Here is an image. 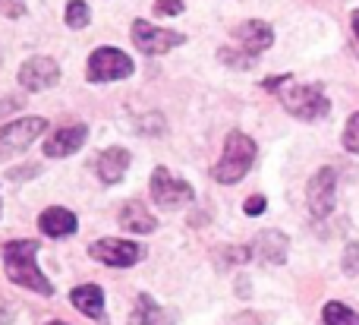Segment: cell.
Instances as JSON below:
<instances>
[{"label":"cell","mask_w":359,"mask_h":325,"mask_svg":"<svg viewBox=\"0 0 359 325\" xmlns=\"http://www.w3.org/2000/svg\"><path fill=\"white\" fill-rule=\"evenodd\" d=\"M88 253H92L98 263L114 265V269H130V265H136L139 259L145 256V250H142L139 244H130V240H117V237L95 240V244L88 246Z\"/></svg>","instance_id":"ba28073f"},{"label":"cell","mask_w":359,"mask_h":325,"mask_svg":"<svg viewBox=\"0 0 359 325\" xmlns=\"http://www.w3.org/2000/svg\"><path fill=\"white\" fill-rule=\"evenodd\" d=\"M92 13H88V4L86 0H69L67 4V25L69 29H86Z\"/></svg>","instance_id":"ffe728a7"},{"label":"cell","mask_w":359,"mask_h":325,"mask_svg":"<svg viewBox=\"0 0 359 325\" xmlns=\"http://www.w3.org/2000/svg\"><path fill=\"white\" fill-rule=\"evenodd\" d=\"M243 212H246V215H262V212H265V196H252V199H246Z\"/></svg>","instance_id":"d4e9b609"},{"label":"cell","mask_w":359,"mask_h":325,"mask_svg":"<svg viewBox=\"0 0 359 325\" xmlns=\"http://www.w3.org/2000/svg\"><path fill=\"white\" fill-rule=\"evenodd\" d=\"M255 253H259V259H265V263H284L287 259V237L280 231H265L255 237Z\"/></svg>","instance_id":"e0dca14e"},{"label":"cell","mask_w":359,"mask_h":325,"mask_svg":"<svg viewBox=\"0 0 359 325\" xmlns=\"http://www.w3.org/2000/svg\"><path fill=\"white\" fill-rule=\"evenodd\" d=\"M44 130H48V120H41V117H22V120H13V124L0 126V158L29 149Z\"/></svg>","instance_id":"5b68a950"},{"label":"cell","mask_w":359,"mask_h":325,"mask_svg":"<svg viewBox=\"0 0 359 325\" xmlns=\"http://www.w3.org/2000/svg\"><path fill=\"white\" fill-rule=\"evenodd\" d=\"M334 196H337V174L331 168H322L309 180V212H312V218H325V215H331V208H334Z\"/></svg>","instance_id":"30bf717a"},{"label":"cell","mask_w":359,"mask_h":325,"mask_svg":"<svg viewBox=\"0 0 359 325\" xmlns=\"http://www.w3.org/2000/svg\"><path fill=\"white\" fill-rule=\"evenodd\" d=\"M344 269H347V275H359V246H347V253H344Z\"/></svg>","instance_id":"cb8c5ba5"},{"label":"cell","mask_w":359,"mask_h":325,"mask_svg":"<svg viewBox=\"0 0 359 325\" xmlns=\"http://www.w3.org/2000/svg\"><path fill=\"white\" fill-rule=\"evenodd\" d=\"M230 325H259V319H255V316H236V319L233 322H230Z\"/></svg>","instance_id":"484cf974"},{"label":"cell","mask_w":359,"mask_h":325,"mask_svg":"<svg viewBox=\"0 0 359 325\" xmlns=\"http://www.w3.org/2000/svg\"><path fill=\"white\" fill-rule=\"evenodd\" d=\"M174 322V316L168 313V310H161L151 297H139V303H136V313H133V319L130 325H170Z\"/></svg>","instance_id":"ac0fdd59"},{"label":"cell","mask_w":359,"mask_h":325,"mask_svg":"<svg viewBox=\"0 0 359 325\" xmlns=\"http://www.w3.org/2000/svg\"><path fill=\"white\" fill-rule=\"evenodd\" d=\"M6 111H16V101H6V105H0V114H6Z\"/></svg>","instance_id":"4316f807"},{"label":"cell","mask_w":359,"mask_h":325,"mask_svg":"<svg viewBox=\"0 0 359 325\" xmlns=\"http://www.w3.org/2000/svg\"><path fill=\"white\" fill-rule=\"evenodd\" d=\"M48 325H63V322H48Z\"/></svg>","instance_id":"f1b7e54d"},{"label":"cell","mask_w":359,"mask_h":325,"mask_svg":"<svg viewBox=\"0 0 359 325\" xmlns=\"http://www.w3.org/2000/svg\"><path fill=\"white\" fill-rule=\"evenodd\" d=\"M120 225L133 234H151L158 227V221L142 202H126V206L120 208Z\"/></svg>","instance_id":"2e32d148"},{"label":"cell","mask_w":359,"mask_h":325,"mask_svg":"<svg viewBox=\"0 0 359 325\" xmlns=\"http://www.w3.org/2000/svg\"><path fill=\"white\" fill-rule=\"evenodd\" d=\"M88 139V130L82 124H69V126H57L48 139H44V155L48 158H67L73 152H79Z\"/></svg>","instance_id":"8fae6325"},{"label":"cell","mask_w":359,"mask_h":325,"mask_svg":"<svg viewBox=\"0 0 359 325\" xmlns=\"http://www.w3.org/2000/svg\"><path fill=\"white\" fill-rule=\"evenodd\" d=\"M268 92H278L280 105L299 120H318L328 114V98L318 86H303V82H293L290 76H274L265 82Z\"/></svg>","instance_id":"7a4b0ae2"},{"label":"cell","mask_w":359,"mask_h":325,"mask_svg":"<svg viewBox=\"0 0 359 325\" xmlns=\"http://www.w3.org/2000/svg\"><path fill=\"white\" fill-rule=\"evenodd\" d=\"M192 187L186 180L174 177L168 168H155L151 174V199L158 202L161 208H180L186 202H192Z\"/></svg>","instance_id":"52a82bcc"},{"label":"cell","mask_w":359,"mask_h":325,"mask_svg":"<svg viewBox=\"0 0 359 325\" xmlns=\"http://www.w3.org/2000/svg\"><path fill=\"white\" fill-rule=\"evenodd\" d=\"M344 149L347 152H359V114L347 120V130H344Z\"/></svg>","instance_id":"44dd1931"},{"label":"cell","mask_w":359,"mask_h":325,"mask_svg":"<svg viewBox=\"0 0 359 325\" xmlns=\"http://www.w3.org/2000/svg\"><path fill=\"white\" fill-rule=\"evenodd\" d=\"M158 16H180L183 13V0H155Z\"/></svg>","instance_id":"7402d4cb"},{"label":"cell","mask_w":359,"mask_h":325,"mask_svg":"<svg viewBox=\"0 0 359 325\" xmlns=\"http://www.w3.org/2000/svg\"><path fill=\"white\" fill-rule=\"evenodd\" d=\"M0 13H4V16H10V19H19L25 13V4H22V0H0Z\"/></svg>","instance_id":"603a6c76"},{"label":"cell","mask_w":359,"mask_h":325,"mask_svg":"<svg viewBox=\"0 0 359 325\" xmlns=\"http://www.w3.org/2000/svg\"><path fill=\"white\" fill-rule=\"evenodd\" d=\"M35 256H38V240H10L4 246V269H6V278L19 288H29L35 294H44L50 297L54 294V284L41 275V269L35 265Z\"/></svg>","instance_id":"6da1fadb"},{"label":"cell","mask_w":359,"mask_h":325,"mask_svg":"<svg viewBox=\"0 0 359 325\" xmlns=\"http://www.w3.org/2000/svg\"><path fill=\"white\" fill-rule=\"evenodd\" d=\"M69 300H73V307L79 310V313H86L88 319H101V316H104V294H101L98 284H82V288H76L73 294H69Z\"/></svg>","instance_id":"9a60e30c"},{"label":"cell","mask_w":359,"mask_h":325,"mask_svg":"<svg viewBox=\"0 0 359 325\" xmlns=\"http://www.w3.org/2000/svg\"><path fill=\"white\" fill-rule=\"evenodd\" d=\"M133 60L120 48H98L88 57V79L92 82H114L133 76Z\"/></svg>","instance_id":"277c9868"},{"label":"cell","mask_w":359,"mask_h":325,"mask_svg":"<svg viewBox=\"0 0 359 325\" xmlns=\"http://www.w3.org/2000/svg\"><path fill=\"white\" fill-rule=\"evenodd\" d=\"M233 38L243 44V51H246L249 57H259L262 51H268V48H271V41H274V32H271V25H268V22H262V19H249V22L236 25Z\"/></svg>","instance_id":"7c38bea8"},{"label":"cell","mask_w":359,"mask_h":325,"mask_svg":"<svg viewBox=\"0 0 359 325\" xmlns=\"http://www.w3.org/2000/svg\"><path fill=\"white\" fill-rule=\"evenodd\" d=\"M57 82H60V67L50 57H29L19 67V86L25 92H44V88H54Z\"/></svg>","instance_id":"9c48e42d"},{"label":"cell","mask_w":359,"mask_h":325,"mask_svg":"<svg viewBox=\"0 0 359 325\" xmlns=\"http://www.w3.org/2000/svg\"><path fill=\"white\" fill-rule=\"evenodd\" d=\"M353 32H356V38H359V10L353 13Z\"/></svg>","instance_id":"83f0119b"},{"label":"cell","mask_w":359,"mask_h":325,"mask_svg":"<svg viewBox=\"0 0 359 325\" xmlns=\"http://www.w3.org/2000/svg\"><path fill=\"white\" fill-rule=\"evenodd\" d=\"M252 161H255V142L246 133H230L227 142H224V155H221V161L215 164L211 177H215L217 183H236L246 177Z\"/></svg>","instance_id":"3957f363"},{"label":"cell","mask_w":359,"mask_h":325,"mask_svg":"<svg viewBox=\"0 0 359 325\" xmlns=\"http://www.w3.org/2000/svg\"><path fill=\"white\" fill-rule=\"evenodd\" d=\"M325 325H359V313H353L344 303H328L325 307Z\"/></svg>","instance_id":"d6986e66"},{"label":"cell","mask_w":359,"mask_h":325,"mask_svg":"<svg viewBox=\"0 0 359 325\" xmlns=\"http://www.w3.org/2000/svg\"><path fill=\"white\" fill-rule=\"evenodd\" d=\"M186 41V35H180L174 29H161V25H151L145 19L133 22V44L145 54H168V51L180 48Z\"/></svg>","instance_id":"8992f818"},{"label":"cell","mask_w":359,"mask_h":325,"mask_svg":"<svg viewBox=\"0 0 359 325\" xmlns=\"http://www.w3.org/2000/svg\"><path fill=\"white\" fill-rule=\"evenodd\" d=\"M126 168H130V152L120 149V145H114V149H104L98 155V161H95V171H98V177L104 183L123 180Z\"/></svg>","instance_id":"4fadbf2b"},{"label":"cell","mask_w":359,"mask_h":325,"mask_svg":"<svg viewBox=\"0 0 359 325\" xmlns=\"http://www.w3.org/2000/svg\"><path fill=\"white\" fill-rule=\"evenodd\" d=\"M38 225H41V231L48 234V237H69V234H76V215L69 212V208L63 206H50L41 212V218H38Z\"/></svg>","instance_id":"5bb4252c"}]
</instances>
